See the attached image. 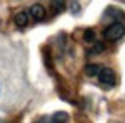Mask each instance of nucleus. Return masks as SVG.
I'll list each match as a JSON object with an SVG mask.
<instances>
[{"label":"nucleus","mask_w":125,"mask_h":123,"mask_svg":"<svg viewBox=\"0 0 125 123\" xmlns=\"http://www.w3.org/2000/svg\"><path fill=\"white\" fill-rule=\"evenodd\" d=\"M28 21H30V14L28 12H18L16 18H14V23H16L18 28H24L28 24Z\"/></svg>","instance_id":"20e7f679"},{"label":"nucleus","mask_w":125,"mask_h":123,"mask_svg":"<svg viewBox=\"0 0 125 123\" xmlns=\"http://www.w3.org/2000/svg\"><path fill=\"white\" fill-rule=\"evenodd\" d=\"M30 16L33 18V19H43V18H45V9H43V5H40V4L31 5V9H30Z\"/></svg>","instance_id":"7ed1b4c3"},{"label":"nucleus","mask_w":125,"mask_h":123,"mask_svg":"<svg viewBox=\"0 0 125 123\" xmlns=\"http://www.w3.org/2000/svg\"><path fill=\"white\" fill-rule=\"evenodd\" d=\"M104 50V43H101V42H96L94 43V47L89 50V54H101Z\"/></svg>","instance_id":"1a4fd4ad"},{"label":"nucleus","mask_w":125,"mask_h":123,"mask_svg":"<svg viewBox=\"0 0 125 123\" xmlns=\"http://www.w3.org/2000/svg\"><path fill=\"white\" fill-rule=\"evenodd\" d=\"M99 71H101V68H99L97 64H87L85 69H83V73H85L87 76H97Z\"/></svg>","instance_id":"423d86ee"},{"label":"nucleus","mask_w":125,"mask_h":123,"mask_svg":"<svg viewBox=\"0 0 125 123\" xmlns=\"http://www.w3.org/2000/svg\"><path fill=\"white\" fill-rule=\"evenodd\" d=\"M71 12L73 14L80 12V4H78V0H73V2H71Z\"/></svg>","instance_id":"9b49d317"},{"label":"nucleus","mask_w":125,"mask_h":123,"mask_svg":"<svg viewBox=\"0 0 125 123\" xmlns=\"http://www.w3.org/2000/svg\"><path fill=\"white\" fill-rule=\"evenodd\" d=\"M51 9L54 14H61L66 9V0H51Z\"/></svg>","instance_id":"39448f33"},{"label":"nucleus","mask_w":125,"mask_h":123,"mask_svg":"<svg viewBox=\"0 0 125 123\" xmlns=\"http://www.w3.org/2000/svg\"><path fill=\"white\" fill-rule=\"evenodd\" d=\"M123 35H125V26H123L122 23H113V24H109V26L104 29V38L109 40V42L120 40Z\"/></svg>","instance_id":"f257e3e1"},{"label":"nucleus","mask_w":125,"mask_h":123,"mask_svg":"<svg viewBox=\"0 0 125 123\" xmlns=\"http://www.w3.org/2000/svg\"><path fill=\"white\" fill-rule=\"evenodd\" d=\"M66 121H68V114L64 111H59V113H56L52 116V121L51 123H66Z\"/></svg>","instance_id":"0eeeda50"},{"label":"nucleus","mask_w":125,"mask_h":123,"mask_svg":"<svg viewBox=\"0 0 125 123\" xmlns=\"http://www.w3.org/2000/svg\"><path fill=\"white\" fill-rule=\"evenodd\" d=\"M99 82L106 87H113L115 82H116V76H115V71L113 69H109V68H101L99 71Z\"/></svg>","instance_id":"f03ea898"},{"label":"nucleus","mask_w":125,"mask_h":123,"mask_svg":"<svg viewBox=\"0 0 125 123\" xmlns=\"http://www.w3.org/2000/svg\"><path fill=\"white\" fill-rule=\"evenodd\" d=\"M83 38H85V42H94V40H96V33H94V29H85Z\"/></svg>","instance_id":"9d476101"},{"label":"nucleus","mask_w":125,"mask_h":123,"mask_svg":"<svg viewBox=\"0 0 125 123\" xmlns=\"http://www.w3.org/2000/svg\"><path fill=\"white\" fill-rule=\"evenodd\" d=\"M109 16H113V18H123V12H122V10H118V9L109 7V9L104 12V18H109Z\"/></svg>","instance_id":"6e6552de"}]
</instances>
